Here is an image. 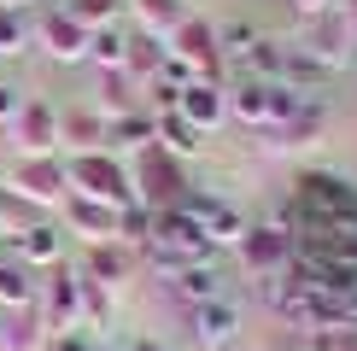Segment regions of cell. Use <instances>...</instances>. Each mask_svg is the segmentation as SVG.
<instances>
[{
    "instance_id": "6da1fadb",
    "label": "cell",
    "mask_w": 357,
    "mask_h": 351,
    "mask_svg": "<svg viewBox=\"0 0 357 351\" xmlns=\"http://www.w3.org/2000/svg\"><path fill=\"white\" fill-rule=\"evenodd\" d=\"M65 182L77 187L88 199H106V205H135V182H129V164L106 146H94V153H77L65 164Z\"/></svg>"
},
{
    "instance_id": "7a4b0ae2",
    "label": "cell",
    "mask_w": 357,
    "mask_h": 351,
    "mask_svg": "<svg viewBox=\"0 0 357 351\" xmlns=\"http://www.w3.org/2000/svg\"><path fill=\"white\" fill-rule=\"evenodd\" d=\"M234 258H241V270H246L258 287H275L281 275L293 270V234H281V228H270V223H252L246 240L234 246Z\"/></svg>"
},
{
    "instance_id": "3957f363",
    "label": "cell",
    "mask_w": 357,
    "mask_h": 351,
    "mask_svg": "<svg viewBox=\"0 0 357 351\" xmlns=\"http://www.w3.org/2000/svg\"><path fill=\"white\" fill-rule=\"evenodd\" d=\"M36 316L47 334H65L82 322V287H77V263H53L41 270V292H36Z\"/></svg>"
},
{
    "instance_id": "277c9868",
    "label": "cell",
    "mask_w": 357,
    "mask_h": 351,
    "mask_svg": "<svg viewBox=\"0 0 357 351\" xmlns=\"http://www.w3.org/2000/svg\"><path fill=\"white\" fill-rule=\"evenodd\" d=\"M188 334H193L199 351H234L241 334H246V316H241L234 299H211V304H193L188 311Z\"/></svg>"
},
{
    "instance_id": "5b68a950",
    "label": "cell",
    "mask_w": 357,
    "mask_h": 351,
    "mask_svg": "<svg viewBox=\"0 0 357 351\" xmlns=\"http://www.w3.org/2000/svg\"><path fill=\"white\" fill-rule=\"evenodd\" d=\"M6 194L18 205H65L70 199L65 164H59V158H24V164L6 176Z\"/></svg>"
},
{
    "instance_id": "8992f818",
    "label": "cell",
    "mask_w": 357,
    "mask_h": 351,
    "mask_svg": "<svg viewBox=\"0 0 357 351\" xmlns=\"http://www.w3.org/2000/svg\"><path fill=\"white\" fill-rule=\"evenodd\" d=\"M12 141H18L24 158H53L59 153V111L47 100H24L18 117H12Z\"/></svg>"
},
{
    "instance_id": "52a82bcc",
    "label": "cell",
    "mask_w": 357,
    "mask_h": 351,
    "mask_svg": "<svg viewBox=\"0 0 357 351\" xmlns=\"http://www.w3.org/2000/svg\"><path fill=\"white\" fill-rule=\"evenodd\" d=\"M0 252H12L18 263H29V270H53V263H65V228H53V223H36V217H29V223L12 234L6 246H0Z\"/></svg>"
},
{
    "instance_id": "ba28073f",
    "label": "cell",
    "mask_w": 357,
    "mask_h": 351,
    "mask_svg": "<svg viewBox=\"0 0 357 351\" xmlns=\"http://www.w3.org/2000/svg\"><path fill=\"white\" fill-rule=\"evenodd\" d=\"M77 270L88 275V281H100V287H117V292H123L129 281H135V252H129L123 240H94V246H82Z\"/></svg>"
},
{
    "instance_id": "9c48e42d",
    "label": "cell",
    "mask_w": 357,
    "mask_h": 351,
    "mask_svg": "<svg viewBox=\"0 0 357 351\" xmlns=\"http://www.w3.org/2000/svg\"><path fill=\"white\" fill-rule=\"evenodd\" d=\"M117 211H123V205L88 199V194H70V199H65V223L82 234V246H94V240H117Z\"/></svg>"
},
{
    "instance_id": "30bf717a",
    "label": "cell",
    "mask_w": 357,
    "mask_h": 351,
    "mask_svg": "<svg viewBox=\"0 0 357 351\" xmlns=\"http://www.w3.org/2000/svg\"><path fill=\"white\" fill-rule=\"evenodd\" d=\"M36 292H41V275L29 263H18L12 252H0V316L36 311Z\"/></svg>"
},
{
    "instance_id": "8fae6325",
    "label": "cell",
    "mask_w": 357,
    "mask_h": 351,
    "mask_svg": "<svg viewBox=\"0 0 357 351\" xmlns=\"http://www.w3.org/2000/svg\"><path fill=\"white\" fill-rule=\"evenodd\" d=\"M176 111H182L188 123L205 135V129H222V123H229V94H222V88H211V82H193V88H182Z\"/></svg>"
},
{
    "instance_id": "7c38bea8",
    "label": "cell",
    "mask_w": 357,
    "mask_h": 351,
    "mask_svg": "<svg viewBox=\"0 0 357 351\" xmlns=\"http://www.w3.org/2000/svg\"><path fill=\"white\" fill-rule=\"evenodd\" d=\"M41 41H47V53L53 58H88V29L70 18L65 6H53V12H41Z\"/></svg>"
},
{
    "instance_id": "4fadbf2b",
    "label": "cell",
    "mask_w": 357,
    "mask_h": 351,
    "mask_svg": "<svg viewBox=\"0 0 357 351\" xmlns=\"http://www.w3.org/2000/svg\"><path fill=\"white\" fill-rule=\"evenodd\" d=\"M165 287H170V299H182L188 311H193V304L222 299V270H217V263H188V270H176Z\"/></svg>"
},
{
    "instance_id": "5bb4252c",
    "label": "cell",
    "mask_w": 357,
    "mask_h": 351,
    "mask_svg": "<svg viewBox=\"0 0 357 351\" xmlns=\"http://www.w3.org/2000/svg\"><path fill=\"white\" fill-rule=\"evenodd\" d=\"M158 153H170L176 164H188V158L205 153V141H199V129H193L182 111H158Z\"/></svg>"
},
{
    "instance_id": "9a60e30c",
    "label": "cell",
    "mask_w": 357,
    "mask_h": 351,
    "mask_svg": "<svg viewBox=\"0 0 357 351\" xmlns=\"http://www.w3.org/2000/svg\"><path fill=\"white\" fill-rule=\"evenodd\" d=\"M229 117H241L246 129H270V82L229 88Z\"/></svg>"
},
{
    "instance_id": "2e32d148",
    "label": "cell",
    "mask_w": 357,
    "mask_h": 351,
    "mask_svg": "<svg viewBox=\"0 0 357 351\" xmlns=\"http://www.w3.org/2000/svg\"><path fill=\"white\" fill-rule=\"evenodd\" d=\"M0 351H47V328H41V316L24 311V316L0 322Z\"/></svg>"
},
{
    "instance_id": "e0dca14e",
    "label": "cell",
    "mask_w": 357,
    "mask_h": 351,
    "mask_svg": "<svg viewBox=\"0 0 357 351\" xmlns=\"http://www.w3.org/2000/svg\"><path fill=\"white\" fill-rule=\"evenodd\" d=\"M170 41H176V58H188V65H205V58H217V29H211V24H199V18H188Z\"/></svg>"
},
{
    "instance_id": "ac0fdd59",
    "label": "cell",
    "mask_w": 357,
    "mask_h": 351,
    "mask_svg": "<svg viewBox=\"0 0 357 351\" xmlns=\"http://www.w3.org/2000/svg\"><path fill=\"white\" fill-rule=\"evenodd\" d=\"M135 12H141V24H146V36H176V29L188 24L182 0H135Z\"/></svg>"
},
{
    "instance_id": "d6986e66",
    "label": "cell",
    "mask_w": 357,
    "mask_h": 351,
    "mask_svg": "<svg viewBox=\"0 0 357 351\" xmlns=\"http://www.w3.org/2000/svg\"><path fill=\"white\" fill-rule=\"evenodd\" d=\"M88 65H100V70H123V65H129V41H123V29H94V36H88Z\"/></svg>"
},
{
    "instance_id": "ffe728a7",
    "label": "cell",
    "mask_w": 357,
    "mask_h": 351,
    "mask_svg": "<svg viewBox=\"0 0 357 351\" xmlns=\"http://www.w3.org/2000/svg\"><path fill=\"white\" fill-rule=\"evenodd\" d=\"M129 94H135V77L129 70H100V117H123L129 111Z\"/></svg>"
},
{
    "instance_id": "44dd1931",
    "label": "cell",
    "mask_w": 357,
    "mask_h": 351,
    "mask_svg": "<svg viewBox=\"0 0 357 351\" xmlns=\"http://www.w3.org/2000/svg\"><path fill=\"white\" fill-rule=\"evenodd\" d=\"M65 12L88 29V36H94V29H117V0H65Z\"/></svg>"
},
{
    "instance_id": "7402d4cb",
    "label": "cell",
    "mask_w": 357,
    "mask_h": 351,
    "mask_svg": "<svg viewBox=\"0 0 357 351\" xmlns=\"http://www.w3.org/2000/svg\"><path fill=\"white\" fill-rule=\"evenodd\" d=\"M299 351H357V328H317L299 340Z\"/></svg>"
},
{
    "instance_id": "603a6c76",
    "label": "cell",
    "mask_w": 357,
    "mask_h": 351,
    "mask_svg": "<svg viewBox=\"0 0 357 351\" xmlns=\"http://www.w3.org/2000/svg\"><path fill=\"white\" fill-rule=\"evenodd\" d=\"M47 351H100V334L94 328H65V334H47Z\"/></svg>"
},
{
    "instance_id": "cb8c5ba5",
    "label": "cell",
    "mask_w": 357,
    "mask_h": 351,
    "mask_svg": "<svg viewBox=\"0 0 357 351\" xmlns=\"http://www.w3.org/2000/svg\"><path fill=\"white\" fill-rule=\"evenodd\" d=\"M24 41H29V24L18 18V12H0V53H24Z\"/></svg>"
},
{
    "instance_id": "d4e9b609",
    "label": "cell",
    "mask_w": 357,
    "mask_h": 351,
    "mask_svg": "<svg viewBox=\"0 0 357 351\" xmlns=\"http://www.w3.org/2000/svg\"><path fill=\"white\" fill-rule=\"evenodd\" d=\"M18 106H24V100H18V88H6V82H0V123H12V117H18Z\"/></svg>"
},
{
    "instance_id": "484cf974",
    "label": "cell",
    "mask_w": 357,
    "mask_h": 351,
    "mask_svg": "<svg viewBox=\"0 0 357 351\" xmlns=\"http://www.w3.org/2000/svg\"><path fill=\"white\" fill-rule=\"evenodd\" d=\"M129 351H170L158 334H129Z\"/></svg>"
},
{
    "instance_id": "4316f807",
    "label": "cell",
    "mask_w": 357,
    "mask_h": 351,
    "mask_svg": "<svg viewBox=\"0 0 357 351\" xmlns=\"http://www.w3.org/2000/svg\"><path fill=\"white\" fill-rule=\"evenodd\" d=\"M293 6H299V12H317V18H322V12H328V0H293Z\"/></svg>"
},
{
    "instance_id": "83f0119b",
    "label": "cell",
    "mask_w": 357,
    "mask_h": 351,
    "mask_svg": "<svg viewBox=\"0 0 357 351\" xmlns=\"http://www.w3.org/2000/svg\"><path fill=\"white\" fill-rule=\"evenodd\" d=\"M24 6H36V0H0V12H24Z\"/></svg>"
},
{
    "instance_id": "f1b7e54d",
    "label": "cell",
    "mask_w": 357,
    "mask_h": 351,
    "mask_svg": "<svg viewBox=\"0 0 357 351\" xmlns=\"http://www.w3.org/2000/svg\"><path fill=\"white\" fill-rule=\"evenodd\" d=\"M100 351H129V340H100Z\"/></svg>"
},
{
    "instance_id": "f546056e",
    "label": "cell",
    "mask_w": 357,
    "mask_h": 351,
    "mask_svg": "<svg viewBox=\"0 0 357 351\" xmlns=\"http://www.w3.org/2000/svg\"><path fill=\"white\" fill-rule=\"evenodd\" d=\"M0 65H6V53H0Z\"/></svg>"
},
{
    "instance_id": "4dcf8cb0",
    "label": "cell",
    "mask_w": 357,
    "mask_h": 351,
    "mask_svg": "<svg viewBox=\"0 0 357 351\" xmlns=\"http://www.w3.org/2000/svg\"><path fill=\"white\" fill-rule=\"evenodd\" d=\"M0 322H6V316H0Z\"/></svg>"
}]
</instances>
